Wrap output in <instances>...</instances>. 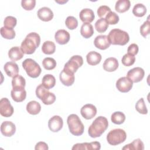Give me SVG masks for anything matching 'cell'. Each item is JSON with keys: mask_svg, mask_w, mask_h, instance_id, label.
Returning a JSON list of instances; mask_svg holds the SVG:
<instances>
[{"mask_svg": "<svg viewBox=\"0 0 150 150\" xmlns=\"http://www.w3.org/2000/svg\"><path fill=\"white\" fill-rule=\"evenodd\" d=\"M40 43V37L39 35L36 32H31L26 35L25 39L21 43V49L23 53L31 54L35 52Z\"/></svg>", "mask_w": 150, "mask_h": 150, "instance_id": "obj_1", "label": "cell"}, {"mask_svg": "<svg viewBox=\"0 0 150 150\" xmlns=\"http://www.w3.org/2000/svg\"><path fill=\"white\" fill-rule=\"evenodd\" d=\"M108 126V121L107 119L103 116L97 117L92 124L90 125L88 133L91 138L100 137L107 129Z\"/></svg>", "mask_w": 150, "mask_h": 150, "instance_id": "obj_2", "label": "cell"}, {"mask_svg": "<svg viewBox=\"0 0 150 150\" xmlns=\"http://www.w3.org/2000/svg\"><path fill=\"white\" fill-rule=\"evenodd\" d=\"M109 41L114 45H125L129 40L128 33L120 29H112L108 35Z\"/></svg>", "mask_w": 150, "mask_h": 150, "instance_id": "obj_3", "label": "cell"}, {"mask_svg": "<svg viewBox=\"0 0 150 150\" xmlns=\"http://www.w3.org/2000/svg\"><path fill=\"white\" fill-rule=\"evenodd\" d=\"M67 123L69 131L71 134L75 136H80L83 134L84 127L79 116L72 114L68 116Z\"/></svg>", "mask_w": 150, "mask_h": 150, "instance_id": "obj_4", "label": "cell"}, {"mask_svg": "<svg viewBox=\"0 0 150 150\" xmlns=\"http://www.w3.org/2000/svg\"><path fill=\"white\" fill-rule=\"evenodd\" d=\"M127 138L125 131L120 128L111 130L107 135V141L110 145H117L124 142Z\"/></svg>", "mask_w": 150, "mask_h": 150, "instance_id": "obj_5", "label": "cell"}, {"mask_svg": "<svg viewBox=\"0 0 150 150\" xmlns=\"http://www.w3.org/2000/svg\"><path fill=\"white\" fill-rule=\"evenodd\" d=\"M22 67L27 74L32 78H37L41 73L42 69L38 63L32 59H26L22 62Z\"/></svg>", "mask_w": 150, "mask_h": 150, "instance_id": "obj_6", "label": "cell"}, {"mask_svg": "<svg viewBox=\"0 0 150 150\" xmlns=\"http://www.w3.org/2000/svg\"><path fill=\"white\" fill-rule=\"evenodd\" d=\"M83 57L79 55H74L73 56L64 64L63 69L69 72L74 73L77 71L78 69L83 65Z\"/></svg>", "mask_w": 150, "mask_h": 150, "instance_id": "obj_7", "label": "cell"}, {"mask_svg": "<svg viewBox=\"0 0 150 150\" xmlns=\"http://www.w3.org/2000/svg\"><path fill=\"white\" fill-rule=\"evenodd\" d=\"M13 107L7 98H2L0 100V114L5 117H9L13 113Z\"/></svg>", "mask_w": 150, "mask_h": 150, "instance_id": "obj_8", "label": "cell"}, {"mask_svg": "<svg viewBox=\"0 0 150 150\" xmlns=\"http://www.w3.org/2000/svg\"><path fill=\"white\" fill-rule=\"evenodd\" d=\"M145 71L144 69L140 67H136L128 71L127 77L129 79L132 83H138L143 79Z\"/></svg>", "mask_w": 150, "mask_h": 150, "instance_id": "obj_9", "label": "cell"}, {"mask_svg": "<svg viewBox=\"0 0 150 150\" xmlns=\"http://www.w3.org/2000/svg\"><path fill=\"white\" fill-rule=\"evenodd\" d=\"M133 86L132 81L127 77L119 78L116 81L117 88L122 93H127L131 90Z\"/></svg>", "mask_w": 150, "mask_h": 150, "instance_id": "obj_10", "label": "cell"}, {"mask_svg": "<svg viewBox=\"0 0 150 150\" xmlns=\"http://www.w3.org/2000/svg\"><path fill=\"white\" fill-rule=\"evenodd\" d=\"M81 115L86 120H90L96 116L97 108L95 105L91 104H87L83 105L80 110Z\"/></svg>", "mask_w": 150, "mask_h": 150, "instance_id": "obj_11", "label": "cell"}, {"mask_svg": "<svg viewBox=\"0 0 150 150\" xmlns=\"http://www.w3.org/2000/svg\"><path fill=\"white\" fill-rule=\"evenodd\" d=\"M63 125V121L62 117L59 115H54L50 118L48 121L49 129L54 132L60 131Z\"/></svg>", "mask_w": 150, "mask_h": 150, "instance_id": "obj_12", "label": "cell"}, {"mask_svg": "<svg viewBox=\"0 0 150 150\" xmlns=\"http://www.w3.org/2000/svg\"><path fill=\"white\" fill-rule=\"evenodd\" d=\"M101 148V144L99 142L94 141L91 142H84L77 143L73 145L72 147L73 150H99Z\"/></svg>", "mask_w": 150, "mask_h": 150, "instance_id": "obj_13", "label": "cell"}, {"mask_svg": "<svg viewBox=\"0 0 150 150\" xmlns=\"http://www.w3.org/2000/svg\"><path fill=\"white\" fill-rule=\"evenodd\" d=\"M11 96L15 102H22L26 98V91L25 90V87H13L11 91Z\"/></svg>", "mask_w": 150, "mask_h": 150, "instance_id": "obj_14", "label": "cell"}, {"mask_svg": "<svg viewBox=\"0 0 150 150\" xmlns=\"http://www.w3.org/2000/svg\"><path fill=\"white\" fill-rule=\"evenodd\" d=\"M16 131L15 125L11 121H4L1 125V132L5 137H11Z\"/></svg>", "mask_w": 150, "mask_h": 150, "instance_id": "obj_15", "label": "cell"}, {"mask_svg": "<svg viewBox=\"0 0 150 150\" xmlns=\"http://www.w3.org/2000/svg\"><path fill=\"white\" fill-rule=\"evenodd\" d=\"M94 44L97 49L100 50H105L111 45L108 36L104 35H100L96 36L94 41Z\"/></svg>", "mask_w": 150, "mask_h": 150, "instance_id": "obj_16", "label": "cell"}, {"mask_svg": "<svg viewBox=\"0 0 150 150\" xmlns=\"http://www.w3.org/2000/svg\"><path fill=\"white\" fill-rule=\"evenodd\" d=\"M59 79L63 85L66 86H70L74 82V73L69 72L63 69L60 73Z\"/></svg>", "mask_w": 150, "mask_h": 150, "instance_id": "obj_17", "label": "cell"}, {"mask_svg": "<svg viewBox=\"0 0 150 150\" xmlns=\"http://www.w3.org/2000/svg\"><path fill=\"white\" fill-rule=\"evenodd\" d=\"M37 15L38 18L44 22H48L51 21L53 18V13L52 11L48 7L40 8L38 12Z\"/></svg>", "mask_w": 150, "mask_h": 150, "instance_id": "obj_18", "label": "cell"}, {"mask_svg": "<svg viewBox=\"0 0 150 150\" xmlns=\"http://www.w3.org/2000/svg\"><path fill=\"white\" fill-rule=\"evenodd\" d=\"M69 33L64 29L58 30L54 35V39L56 42L60 45H65L70 40Z\"/></svg>", "mask_w": 150, "mask_h": 150, "instance_id": "obj_19", "label": "cell"}, {"mask_svg": "<svg viewBox=\"0 0 150 150\" xmlns=\"http://www.w3.org/2000/svg\"><path fill=\"white\" fill-rule=\"evenodd\" d=\"M119 64L117 59L115 57H108L106 59L103 64L104 70L109 72L114 71L118 67Z\"/></svg>", "mask_w": 150, "mask_h": 150, "instance_id": "obj_20", "label": "cell"}, {"mask_svg": "<svg viewBox=\"0 0 150 150\" xmlns=\"http://www.w3.org/2000/svg\"><path fill=\"white\" fill-rule=\"evenodd\" d=\"M79 17L80 20L83 23H90L94 19L95 15L92 9L89 8H85L80 11Z\"/></svg>", "mask_w": 150, "mask_h": 150, "instance_id": "obj_21", "label": "cell"}, {"mask_svg": "<svg viewBox=\"0 0 150 150\" xmlns=\"http://www.w3.org/2000/svg\"><path fill=\"white\" fill-rule=\"evenodd\" d=\"M4 69L7 76L11 77H14L19 73V67L15 62H6L4 66Z\"/></svg>", "mask_w": 150, "mask_h": 150, "instance_id": "obj_22", "label": "cell"}, {"mask_svg": "<svg viewBox=\"0 0 150 150\" xmlns=\"http://www.w3.org/2000/svg\"><path fill=\"white\" fill-rule=\"evenodd\" d=\"M101 55L95 51L90 52L86 56L87 62L91 66H96L100 63L101 60Z\"/></svg>", "mask_w": 150, "mask_h": 150, "instance_id": "obj_23", "label": "cell"}, {"mask_svg": "<svg viewBox=\"0 0 150 150\" xmlns=\"http://www.w3.org/2000/svg\"><path fill=\"white\" fill-rule=\"evenodd\" d=\"M23 52L18 46L11 47L8 52L9 58L12 61H17L21 60L23 57Z\"/></svg>", "mask_w": 150, "mask_h": 150, "instance_id": "obj_24", "label": "cell"}, {"mask_svg": "<svg viewBox=\"0 0 150 150\" xmlns=\"http://www.w3.org/2000/svg\"><path fill=\"white\" fill-rule=\"evenodd\" d=\"M26 111L32 115L38 114L41 110V105L36 101H30L26 105Z\"/></svg>", "mask_w": 150, "mask_h": 150, "instance_id": "obj_25", "label": "cell"}, {"mask_svg": "<svg viewBox=\"0 0 150 150\" xmlns=\"http://www.w3.org/2000/svg\"><path fill=\"white\" fill-rule=\"evenodd\" d=\"M80 33L81 36L84 38H90L93 36L94 33V29L93 25L88 23H84L81 26Z\"/></svg>", "mask_w": 150, "mask_h": 150, "instance_id": "obj_26", "label": "cell"}, {"mask_svg": "<svg viewBox=\"0 0 150 150\" xmlns=\"http://www.w3.org/2000/svg\"><path fill=\"white\" fill-rule=\"evenodd\" d=\"M131 6V2L129 0H118L116 2L115 9L119 13H124L127 11Z\"/></svg>", "mask_w": 150, "mask_h": 150, "instance_id": "obj_27", "label": "cell"}, {"mask_svg": "<svg viewBox=\"0 0 150 150\" xmlns=\"http://www.w3.org/2000/svg\"><path fill=\"white\" fill-rule=\"evenodd\" d=\"M122 149L123 150H143L144 145L142 141L138 138L134 140L131 143L125 145Z\"/></svg>", "mask_w": 150, "mask_h": 150, "instance_id": "obj_28", "label": "cell"}, {"mask_svg": "<svg viewBox=\"0 0 150 150\" xmlns=\"http://www.w3.org/2000/svg\"><path fill=\"white\" fill-rule=\"evenodd\" d=\"M42 84L47 88L50 89L51 88H53L55 84H56V79L55 77L50 74H47L45 75L42 78Z\"/></svg>", "mask_w": 150, "mask_h": 150, "instance_id": "obj_29", "label": "cell"}, {"mask_svg": "<svg viewBox=\"0 0 150 150\" xmlns=\"http://www.w3.org/2000/svg\"><path fill=\"white\" fill-rule=\"evenodd\" d=\"M56 50V46L54 42L49 40L45 41L42 46V51L46 54H52Z\"/></svg>", "mask_w": 150, "mask_h": 150, "instance_id": "obj_30", "label": "cell"}, {"mask_svg": "<svg viewBox=\"0 0 150 150\" xmlns=\"http://www.w3.org/2000/svg\"><path fill=\"white\" fill-rule=\"evenodd\" d=\"M50 91H49V89L46 88L42 84H39L38 86L36 89V97L39 98L40 100L43 101L47 96L49 95Z\"/></svg>", "mask_w": 150, "mask_h": 150, "instance_id": "obj_31", "label": "cell"}, {"mask_svg": "<svg viewBox=\"0 0 150 150\" xmlns=\"http://www.w3.org/2000/svg\"><path fill=\"white\" fill-rule=\"evenodd\" d=\"M146 13V8L142 4H137L132 9V13L137 17H142Z\"/></svg>", "mask_w": 150, "mask_h": 150, "instance_id": "obj_32", "label": "cell"}, {"mask_svg": "<svg viewBox=\"0 0 150 150\" xmlns=\"http://www.w3.org/2000/svg\"><path fill=\"white\" fill-rule=\"evenodd\" d=\"M111 120L114 124L120 125L125 121V115L121 111H115L111 114Z\"/></svg>", "mask_w": 150, "mask_h": 150, "instance_id": "obj_33", "label": "cell"}, {"mask_svg": "<svg viewBox=\"0 0 150 150\" xmlns=\"http://www.w3.org/2000/svg\"><path fill=\"white\" fill-rule=\"evenodd\" d=\"M108 27V24L104 18L98 19L95 23V28L96 30L99 33H103L105 32Z\"/></svg>", "mask_w": 150, "mask_h": 150, "instance_id": "obj_34", "label": "cell"}, {"mask_svg": "<svg viewBox=\"0 0 150 150\" xmlns=\"http://www.w3.org/2000/svg\"><path fill=\"white\" fill-rule=\"evenodd\" d=\"M1 36L6 39H13L15 37V31L12 28H9L6 27H2L1 28Z\"/></svg>", "mask_w": 150, "mask_h": 150, "instance_id": "obj_35", "label": "cell"}, {"mask_svg": "<svg viewBox=\"0 0 150 150\" xmlns=\"http://www.w3.org/2000/svg\"><path fill=\"white\" fill-rule=\"evenodd\" d=\"M26 85V81L25 79L21 75L17 74L12 77V88L13 87H25Z\"/></svg>", "mask_w": 150, "mask_h": 150, "instance_id": "obj_36", "label": "cell"}, {"mask_svg": "<svg viewBox=\"0 0 150 150\" xmlns=\"http://www.w3.org/2000/svg\"><path fill=\"white\" fill-rule=\"evenodd\" d=\"M56 61L52 57H46L42 61L43 67L47 70L54 69L56 66Z\"/></svg>", "mask_w": 150, "mask_h": 150, "instance_id": "obj_37", "label": "cell"}, {"mask_svg": "<svg viewBox=\"0 0 150 150\" xmlns=\"http://www.w3.org/2000/svg\"><path fill=\"white\" fill-rule=\"evenodd\" d=\"M105 19L108 25H115L118 22L120 19L115 12L111 11L106 15Z\"/></svg>", "mask_w": 150, "mask_h": 150, "instance_id": "obj_38", "label": "cell"}, {"mask_svg": "<svg viewBox=\"0 0 150 150\" xmlns=\"http://www.w3.org/2000/svg\"><path fill=\"white\" fill-rule=\"evenodd\" d=\"M135 109L140 114H146L148 113V110L143 98H141L138 100L135 104Z\"/></svg>", "mask_w": 150, "mask_h": 150, "instance_id": "obj_39", "label": "cell"}, {"mask_svg": "<svg viewBox=\"0 0 150 150\" xmlns=\"http://www.w3.org/2000/svg\"><path fill=\"white\" fill-rule=\"evenodd\" d=\"M65 24L68 29L70 30H73L77 27L78 21L75 17L72 16H69L66 19Z\"/></svg>", "mask_w": 150, "mask_h": 150, "instance_id": "obj_40", "label": "cell"}, {"mask_svg": "<svg viewBox=\"0 0 150 150\" xmlns=\"http://www.w3.org/2000/svg\"><path fill=\"white\" fill-rule=\"evenodd\" d=\"M135 61V57L134 55H132L129 53L125 54L121 59V62L123 65L125 66H132Z\"/></svg>", "mask_w": 150, "mask_h": 150, "instance_id": "obj_41", "label": "cell"}, {"mask_svg": "<svg viewBox=\"0 0 150 150\" xmlns=\"http://www.w3.org/2000/svg\"><path fill=\"white\" fill-rule=\"evenodd\" d=\"M17 23L16 19L12 16H6L4 21V25L5 27L9 28H13Z\"/></svg>", "mask_w": 150, "mask_h": 150, "instance_id": "obj_42", "label": "cell"}, {"mask_svg": "<svg viewBox=\"0 0 150 150\" xmlns=\"http://www.w3.org/2000/svg\"><path fill=\"white\" fill-rule=\"evenodd\" d=\"M35 0H22L21 1V6L26 11L32 10L35 7Z\"/></svg>", "mask_w": 150, "mask_h": 150, "instance_id": "obj_43", "label": "cell"}, {"mask_svg": "<svg viewBox=\"0 0 150 150\" xmlns=\"http://www.w3.org/2000/svg\"><path fill=\"white\" fill-rule=\"evenodd\" d=\"M150 32V22L149 20L144 22V23L140 27V33L144 37L146 38Z\"/></svg>", "mask_w": 150, "mask_h": 150, "instance_id": "obj_44", "label": "cell"}, {"mask_svg": "<svg viewBox=\"0 0 150 150\" xmlns=\"http://www.w3.org/2000/svg\"><path fill=\"white\" fill-rule=\"evenodd\" d=\"M110 12H111V9L109 6H108L107 5H101V6H100L98 8L97 11L98 16L101 18L104 17L105 15H107Z\"/></svg>", "mask_w": 150, "mask_h": 150, "instance_id": "obj_45", "label": "cell"}, {"mask_svg": "<svg viewBox=\"0 0 150 150\" xmlns=\"http://www.w3.org/2000/svg\"><path fill=\"white\" fill-rule=\"evenodd\" d=\"M55 100H56L55 95L53 93L50 92L49 95L47 96V97L43 101H42V102L45 105H50L54 103Z\"/></svg>", "mask_w": 150, "mask_h": 150, "instance_id": "obj_46", "label": "cell"}, {"mask_svg": "<svg viewBox=\"0 0 150 150\" xmlns=\"http://www.w3.org/2000/svg\"><path fill=\"white\" fill-rule=\"evenodd\" d=\"M138 50H139V48H138V46L135 44V43H132L131 44L128 49H127V52H128V53L129 54H131L132 55H135L138 53Z\"/></svg>", "mask_w": 150, "mask_h": 150, "instance_id": "obj_47", "label": "cell"}, {"mask_svg": "<svg viewBox=\"0 0 150 150\" xmlns=\"http://www.w3.org/2000/svg\"><path fill=\"white\" fill-rule=\"evenodd\" d=\"M48 149H49V148H48L47 144L46 142H42V141L38 142L36 144L35 147V150H39V149H40V150H47Z\"/></svg>", "mask_w": 150, "mask_h": 150, "instance_id": "obj_48", "label": "cell"}, {"mask_svg": "<svg viewBox=\"0 0 150 150\" xmlns=\"http://www.w3.org/2000/svg\"><path fill=\"white\" fill-rule=\"evenodd\" d=\"M55 2H57V3H59V4H64V3H66V2H67V1H55Z\"/></svg>", "mask_w": 150, "mask_h": 150, "instance_id": "obj_49", "label": "cell"}]
</instances>
